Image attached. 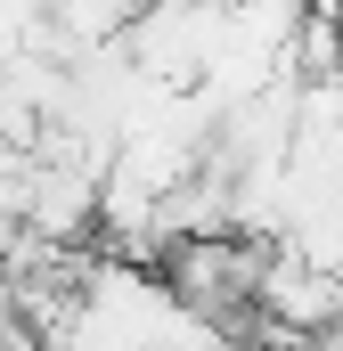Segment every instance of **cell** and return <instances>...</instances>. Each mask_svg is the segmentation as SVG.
<instances>
[{"mask_svg":"<svg viewBox=\"0 0 343 351\" xmlns=\"http://www.w3.org/2000/svg\"><path fill=\"white\" fill-rule=\"evenodd\" d=\"M131 16H139V0H49V41H58V58L74 66L90 49H115V41L131 33Z\"/></svg>","mask_w":343,"mask_h":351,"instance_id":"1","label":"cell"},{"mask_svg":"<svg viewBox=\"0 0 343 351\" xmlns=\"http://www.w3.org/2000/svg\"><path fill=\"white\" fill-rule=\"evenodd\" d=\"M41 8H49V0H41Z\"/></svg>","mask_w":343,"mask_h":351,"instance_id":"4","label":"cell"},{"mask_svg":"<svg viewBox=\"0 0 343 351\" xmlns=\"http://www.w3.org/2000/svg\"><path fill=\"white\" fill-rule=\"evenodd\" d=\"M335 74H343V58H335Z\"/></svg>","mask_w":343,"mask_h":351,"instance_id":"3","label":"cell"},{"mask_svg":"<svg viewBox=\"0 0 343 351\" xmlns=\"http://www.w3.org/2000/svg\"><path fill=\"white\" fill-rule=\"evenodd\" d=\"M16 245H25V229H16V221L0 213V278H8V262H16Z\"/></svg>","mask_w":343,"mask_h":351,"instance_id":"2","label":"cell"}]
</instances>
